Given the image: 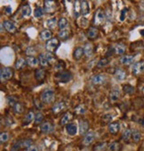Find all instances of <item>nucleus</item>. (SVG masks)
<instances>
[{
    "label": "nucleus",
    "instance_id": "nucleus-60",
    "mask_svg": "<svg viewBox=\"0 0 144 151\" xmlns=\"http://www.w3.org/2000/svg\"><path fill=\"white\" fill-rule=\"evenodd\" d=\"M140 7L144 10V2L143 3H141V5H140Z\"/></svg>",
    "mask_w": 144,
    "mask_h": 151
},
{
    "label": "nucleus",
    "instance_id": "nucleus-55",
    "mask_svg": "<svg viewBox=\"0 0 144 151\" xmlns=\"http://www.w3.org/2000/svg\"><path fill=\"white\" fill-rule=\"evenodd\" d=\"M34 103H35V105H36V107H37V109H43V105L41 104V102H40V101H39V100L35 99Z\"/></svg>",
    "mask_w": 144,
    "mask_h": 151
},
{
    "label": "nucleus",
    "instance_id": "nucleus-44",
    "mask_svg": "<svg viewBox=\"0 0 144 151\" xmlns=\"http://www.w3.org/2000/svg\"><path fill=\"white\" fill-rule=\"evenodd\" d=\"M109 60L108 58H102V59H101V60L98 61V63H97L96 66H97V68H102L106 67V66L109 64Z\"/></svg>",
    "mask_w": 144,
    "mask_h": 151
},
{
    "label": "nucleus",
    "instance_id": "nucleus-51",
    "mask_svg": "<svg viewBox=\"0 0 144 151\" xmlns=\"http://www.w3.org/2000/svg\"><path fill=\"white\" fill-rule=\"evenodd\" d=\"M7 103H8L9 106L14 107V106L17 103V99H16V97L11 96V95L8 96V97H7Z\"/></svg>",
    "mask_w": 144,
    "mask_h": 151
},
{
    "label": "nucleus",
    "instance_id": "nucleus-52",
    "mask_svg": "<svg viewBox=\"0 0 144 151\" xmlns=\"http://www.w3.org/2000/svg\"><path fill=\"white\" fill-rule=\"evenodd\" d=\"M32 145H33V143H32V139H25L22 140V146H23L24 148L28 149Z\"/></svg>",
    "mask_w": 144,
    "mask_h": 151
},
{
    "label": "nucleus",
    "instance_id": "nucleus-46",
    "mask_svg": "<svg viewBox=\"0 0 144 151\" xmlns=\"http://www.w3.org/2000/svg\"><path fill=\"white\" fill-rule=\"evenodd\" d=\"M22 147H23V146H22V139H19V140H17L14 144V146L12 147V151H19Z\"/></svg>",
    "mask_w": 144,
    "mask_h": 151
},
{
    "label": "nucleus",
    "instance_id": "nucleus-12",
    "mask_svg": "<svg viewBox=\"0 0 144 151\" xmlns=\"http://www.w3.org/2000/svg\"><path fill=\"white\" fill-rule=\"evenodd\" d=\"M78 125L76 123H69L68 124H67L66 126V132L68 135L70 136H74L77 134L78 132Z\"/></svg>",
    "mask_w": 144,
    "mask_h": 151
},
{
    "label": "nucleus",
    "instance_id": "nucleus-9",
    "mask_svg": "<svg viewBox=\"0 0 144 151\" xmlns=\"http://www.w3.org/2000/svg\"><path fill=\"white\" fill-rule=\"evenodd\" d=\"M40 130L42 132H44L45 134H49V133H52L54 132V125L50 122H44L40 125Z\"/></svg>",
    "mask_w": 144,
    "mask_h": 151
},
{
    "label": "nucleus",
    "instance_id": "nucleus-24",
    "mask_svg": "<svg viewBox=\"0 0 144 151\" xmlns=\"http://www.w3.org/2000/svg\"><path fill=\"white\" fill-rule=\"evenodd\" d=\"M84 54H85L84 48L83 47H77V48H75V50L73 52V58L76 60H80L83 57Z\"/></svg>",
    "mask_w": 144,
    "mask_h": 151
},
{
    "label": "nucleus",
    "instance_id": "nucleus-27",
    "mask_svg": "<svg viewBox=\"0 0 144 151\" xmlns=\"http://www.w3.org/2000/svg\"><path fill=\"white\" fill-rule=\"evenodd\" d=\"M108 148V143L106 141H101L94 145V151H105Z\"/></svg>",
    "mask_w": 144,
    "mask_h": 151
},
{
    "label": "nucleus",
    "instance_id": "nucleus-31",
    "mask_svg": "<svg viewBox=\"0 0 144 151\" xmlns=\"http://www.w3.org/2000/svg\"><path fill=\"white\" fill-rule=\"evenodd\" d=\"M52 35H53V33H52L51 30H49V29H45V30H43V31L40 33V37H41V39L44 40V41H48V40H50L51 38H53V37H52Z\"/></svg>",
    "mask_w": 144,
    "mask_h": 151
},
{
    "label": "nucleus",
    "instance_id": "nucleus-20",
    "mask_svg": "<svg viewBox=\"0 0 144 151\" xmlns=\"http://www.w3.org/2000/svg\"><path fill=\"white\" fill-rule=\"evenodd\" d=\"M115 78L118 80V81H123L126 78V73L125 71L121 68H117L115 71Z\"/></svg>",
    "mask_w": 144,
    "mask_h": 151
},
{
    "label": "nucleus",
    "instance_id": "nucleus-43",
    "mask_svg": "<svg viewBox=\"0 0 144 151\" xmlns=\"http://www.w3.org/2000/svg\"><path fill=\"white\" fill-rule=\"evenodd\" d=\"M67 25H68V21H67V19L64 18V17L60 18V20L58 21V27L60 28V30L65 29V28L67 27Z\"/></svg>",
    "mask_w": 144,
    "mask_h": 151
},
{
    "label": "nucleus",
    "instance_id": "nucleus-6",
    "mask_svg": "<svg viewBox=\"0 0 144 151\" xmlns=\"http://www.w3.org/2000/svg\"><path fill=\"white\" fill-rule=\"evenodd\" d=\"M144 72V60H140L135 62L132 67V73L135 76L140 75Z\"/></svg>",
    "mask_w": 144,
    "mask_h": 151
},
{
    "label": "nucleus",
    "instance_id": "nucleus-22",
    "mask_svg": "<svg viewBox=\"0 0 144 151\" xmlns=\"http://www.w3.org/2000/svg\"><path fill=\"white\" fill-rule=\"evenodd\" d=\"M81 2V14L83 16H86L90 14V6L87 1H80Z\"/></svg>",
    "mask_w": 144,
    "mask_h": 151
},
{
    "label": "nucleus",
    "instance_id": "nucleus-49",
    "mask_svg": "<svg viewBox=\"0 0 144 151\" xmlns=\"http://www.w3.org/2000/svg\"><path fill=\"white\" fill-rule=\"evenodd\" d=\"M45 57H46V59H47L49 64H53V62H55V56H54L52 52H47L45 53Z\"/></svg>",
    "mask_w": 144,
    "mask_h": 151
},
{
    "label": "nucleus",
    "instance_id": "nucleus-61",
    "mask_svg": "<svg viewBox=\"0 0 144 151\" xmlns=\"http://www.w3.org/2000/svg\"><path fill=\"white\" fill-rule=\"evenodd\" d=\"M140 34L144 37V29H142V30H140Z\"/></svg>",
    "mask_w": 144,
    "mask_h": 151
},
{
    "label": "nucleus",
    "instance_id": "nucleus-59",
    "mask_svg": "<svg viewBox=\"0 0 144 151\" xmlns=\"http://www.w3.org/2000/svg\"><path fill=\"white\" fill-rule=\"evenodd\" d=\"M5 12L6 13V14H10L12 13V8H11L10 6H6V7L5 8Z\"/></svg>",
    "mask_w": 144,
    "mask_h": 151
},
{
    "label": "nucleus",
    "instance_id": "nucleus-18",
    "mask_svg": "<svg viewBox=\"0 0 144 151\" xmlns=\"http://www.w3.org/2000/svg\"><path fill=\"white\" fill-rule=\"evenodd\" d=\"M2 24H3V27L5 28V29L6 31H8L9 33H14L16 31V27L11 21H4V22Z\"/></svg>",
    "mask_w": 144,
    "mask_h": 151
},
{
    "label": "nucleus",
    "instance_id": "nucleus-40",
    "mask_svg": "<svg viewBox=\"0 0 144 151\" xmlns=\"http://www.w3.org/2000/svg\"><path fill=\"white\" fill-rule=\"evenodd\" d=\"M43 121H44V115L40 111L39 112H37L36 115H35V120H34L35 124H43Z\"/></svg>",
    "mask_w": 144,
    "mask_h": 151
},
{
    "label": "nucleus",
    "instance_id": "nucleus-16",
    "mask_svg": "<svg viewBox=\"0 0 144 151\" xmlns=\"http://www.w3.org/2000/svg\"><path fill=\"white\" fill-rule=\"evenodd\" d=\"M119 97H120V91L118 88H114L110 91L109 98L111 102H116L117 101H118Z\"/></svg>",
    "mask_w": 144,
    "mask_h": 151
},
{
    "label": "nucleus",
    "instance_id": "nucleus-19",
    "mask_svg": "<svg viewBox=\"0 0 144 151\" xmlns=\"http://www.w3.org/2000/svg\"><path fill=\"white\" fill-rule=\"evenodd\" d=\"M135 59V56L134 55H124L120 58V62L123 64V65H125V66H128V65H131L133 60Z\"/></svg>",
    "mask_w": 144,
    "mask_h": 151
},
{
    "label": "nucleus",
    "instance_id": "nucleus-8",
    "mask_svg": "<svg viewBox=\"0 0 144 151\" xmlns=\"http://www.w3.org/2000/svg\"><path fill=\"white\" fill-rule=\"evenodd\" d=\"M107 80V77L106 75L104 74H97V75H94V77L92 78L91 81L92 83L94 85V86H101V85H103Z\"/></svg>",
    "mask_w": 144,
    "mask_h": 151
},
{
    "label": "nucleus",
    "instance_id": "nucleus-4",
    "mask_svg": "<svg viewBox=\"0 0 144 151\" xmlns=\"http://www.w3.org/2000/svg\"><path fill=\"white\" fill-rule=\"evenodd\" d=\"M14 76V70L11 68H2L1 71H0V77H1L2 81L9 80L13 78Z\"/></svg>",
    "mask_w": 144,
    "mask_h": 151
},
{
    "label": "nucleus",
    "instance_id": "nucleus-32",
    "mask_svg": "<svg viewBox=\"0 0 144 151\" xmlns=\"http://www.w3.org/2000/svg\"><path fill=\"white\" fill-rule=\"evenodd\" d=\"M69 36H70V31H69V29H62V30H60V31L58 33V37H59L61 40H66V39H68V38L69 37Z\"/></svg>",
    "mask_w": 144,
    "mask_h": 151
},
{
    "label": "nucleus",
    "instance_id": "nucleus-56",
    "mask_svg": "<svg viewBox=\"0 0 144 151\" xmlns=\"http://www.w3.org/2000/svg\"><path fill=\"white\" fill-rule=\"evenodd\" d=\"M126 12H127V10H126L125 8L122 10V12H121V15H120V21H124V20H125V15H126Z\"/></svg>",
    "mask_w": 144,
    "mask_h": 151
},
{
    "label": "nucleus",
    "instance_id": "nucleus-48",
    "mask_svg": "<svg viewBox=\"0 0 144 151\" xmlns=\"http://www.w3.org/2000/svg\"><path fill=\"white\" fill-rule=\"evenodd\" d=\"M25 52H26V54H27L28 56H34V55L37 53V49H36L35 47H33V46H29V47L26 49Z\"/></svg>",
    "mask_w": 144,
    "mask_h": 151
},
{
    "label": "nucleus",
    "instance_id": "nucleus-50",
    "mask_svg": "<svg viewBox=\"0 0 144 151\" xmlns=\"http://www.w3.org/2000/svg\"><path fill=\"white\" fill-rule=\"evenodd\" d=\"M112 118H113V116L110 115V114H106L103 117H102V124H110L111 123V120H112Z\"/></svg>",
    "mask_w": 144,
    "mask_h": 151
},
{
    "label": "nucleus",
    "instance_id": "nucleus-29",
    "mask_svg": "<svg viewBox=\"0 0 144 151\" xmlns=\"http://www.w3.org/2000/svg\"><path fill=\"white\" fill-rule=\"evenodd\" d=\"M35 78L37 81H43L45 78V71L43 68H38L35 72Z\"/></svg>",
    "mask_w": 144,
    "mask_h": 151
},
{
    "label": "nucleus",
    "instance_id": "nucleus-58",
    "mask_svg": "<svg viewBox=\"0 0 144 151\" xmlns=\"http://www.w3.org/2000/svg\"><path fill=\"white\" fill-rule=\"evenodd\" d=\"M7 122H9V124L11 125V124L14 123V121H13V117H12V116H7V117L6 118V124H7Z\"/></svg>",
    "mask_w": 144,
    "mask_h": 151
},
{
    "label": "nucleus",
    "instance_id": "nucleus-35",
    "mask_svg": "<svg viewBox=\"0 0 144 151\" xmlns=\"http://www.w3.org/2000/svg\"><path fill=\"white\" fill-rule=\"evenodd\" d=\"M123 91H124L126 94L132 95V94H133V93H134L135 89H134V87H133L132 86H131V85L127 84V85H125V86H123Z\"/></svg>",
    "mask_w": 144,
    "mask_h": 151
},
{
    "label": "nucleus",
    "instance_id": "nucleus-21",
    "mask_svg": "<svg viewBox=\"0 0 144 151\" xmlns=\"http://www.w3.org/2000/svg\"><path fill=\"white\" fill-rule=\"evenodd\" d=\"M87 37L90 39V40H94L95 38L98 37L99 36V30L94 28V27H91L88 30H87Z\"/></svg>",
    "mask_w": 144,
    "mask_h": 151
},
{
    "label": "nucleus",
    "instance_id": "nucleus-10",
    "mask_svg": "<svg viewBox=\"0 0 144 151\" xmlns=\"http://www.w3.org/2000/svg\"><path fill=\"white\" fill-rule=\"evenodd\" d=\"M94 139H95V132L90 131L84 136L83 144L85 146H90L94 141Z\"/></svg>",
    "mask_w": 144,
    "mask_h": 151
},
{
    "label": "nucleus",
    "instance_id": "nucleus-15",
    "mask_svg": "<svg viewBox=\"0 0 144 151\" xmlns=\"http://www.w3.org/2000/svg\"><path fill=\"white\" fill-rule=\"evenodd\" d=\"M35 113L33 110H30L27 115L25 116V117L23 118V121H22V124L23 125H29L30 123L33 122V120H35Z\"/></svg>",
    "mask_w": 144,
    "mask_h": 151
},
{
    "label": "nucleus",
    "instance_id": "nucleus-36",
    "mask_svg": "<svg viewBox=\"0 0 144 151\" xmlns=\"http://www.w3.org/2000/svg\"><path fill=\"white\" fill-rule=\"evenodd\" d=\"M120 147V144L118 141H112L108 145V150L109 151H117Z\"/></svg>",
    "mask_w": 144,
    "mask_h": 151
},
{
    "label": "nucleus",
    "instance_id": "nucleus-33",
    "mask_svg": "<svg viewBox=\"0 0 144 151\" xmlns=\"http://www.w3.org/2000/svg\"><path fill=\"white\" fill-rule=\"evenodd\" d=\"M45 24H46V27H47V28L53 29H54V28L56 27V25H58V22H57L56 18L53 17V18L48 19V20L46 21V23H45Z\"/></svg>",
    "mask_w": 144,
    "mask_h": 151
},
{
    "label": "nucleus",
    "instance_id": "nucleus-39",
    "mask_svg": "<svg viewBox=\"0 0 144 151\" xmlns=\"http://www.w3.org/2000/svg\"><path fill=\"white\" fill-rule=\"evenodd\" d=\"M132 139L134 142H139L141 139V132L139 130H133L132 133Z\"/></svg>",
    "mask_w": 144,
    "mask_h": 151
},
{
    "label": "nucleus",
    "instance_id": "nucleus-42",
    "mask_svg": "<svg viewBox=\"0 0 144 151\" xmlns=\"http://www.w3.org/2000/svg\"><path fill=\"white\" fill-rule=\"evenodd\" d=\"M26 64H27L26 60H24L22 58H20V59L17 60V61L15 63V68L17 69H22V68H23L26 66Z\"/></svg>",
    "mask_w": 144,
    "mask_h": 151
},
{
    "label": "nucleus",
    "instance_id": "nucleus-38",
    "mask_svg": "<svg viewBox=\"0 0 144 151\" xmlns=\"http://www.w3.org/2000/svg\"><path fill=\"white\" fill-rule=\"evenodd\" d=\"M13 109L14 111L16 113V114H22L23 111H24V106L23 104L20 103V102H17L14 107H13Z\"/></svg>",
    "mask_w": 144,
    "mask_h": 151
},
{
    "label": "nucleus",
    "instance_id": "nucleus-26",
    "mask_svg": "<svg viewBox=\"0 0 144 151\" xmlns=\"http://www.w3.org/2000/svg\"><path fill=\"white\" fill-rule=\"evenodd\" d=\"M21 13L23 17H26V18L30 17L31 15V7L30 6V5L27 4V5L22 6L21 8Z\"/></svg>",
    "mask_w": 144,
    "mask_h": 151
},
{
    "label": "nucleus",
    "instance_id": "nucleus-62",
    "mask_svg": "<svg viewBox=\"0 0 144 151\" xmlns=\"http://www.w3.org/2000/svg\"><path fill=\"white\" fill-rule=\"evenodd\" d=\"M143 147H144V143H143Z\"/></svg>",
    "mask_w": 144,
    "mask_h": 151
},
{
    "label": "nucleus",
    "instance_id": "nucleus-25",
    "mask_svg": "<svg viewBox=\"0 0 144 151\" xmlns=\"http://www.w3.org/2000/svg\"><path fill=\"white\" fill-rule=\"evenodd\" d=\"M73 13H74V16L76 18L79 17V15L81 14V2L80 1H75L74 2Z\"/></svg>",
    "mask_w": 144,
    "mask_h": 151
},
{
    "label": "nucleus",
    "instance_id": "nucleus-2",
    "mask_svg": "<svg viewBox=\"0 0 144 151\" xmlns=\"http://www.w3.org/2000/svg\"><path fill=\"white\" fill-rule=\"evenodd\" d=\"M54 98H55V94H54V92L53 90H45L42 93H41V97H40V100L41 101L44 103V104H50L52 103L53 101H54Z\"/></svg>",
    "mask_w": 144,
    "mask_h": 151
},
{
    "label": "nucleus",
    "instance_id": "nucleus-11",
    "mask_svg": "<svg viewBox=\"0 0 144 151\" xmlns=\"http://www.w3.org/2000/svg\"><path fill=\"white\" fill-rule=\"evenodd\" d=\"M66 108V103L64 101H59V102H56L53 108H52V112L54 114V115H58L60 114L61 111H63Z\"/></svg>",
    "mask_w": 144,
    "mask_h": 151
},
{
    "label": "nucleus",
    "instance_id": "nucleus-28",
    "mask_svg": "<svg viewBox=\"0 0 144 151\" xmlns=\"http://www.w3.org/2000/svg\"><path fill=\"white\" fill-rule=\"evenodd\" d=\"M26 61H27V64L30 67H37L39 64L38 58L35 56H28L26 59Z\"/></svg>",
    "mask_w": 144,
    "mask_h": 151
},
{
    "label": "nucleus",
    "instance_id": "nucleus-23",
    "mask_svg": "<svg viewBox=\"0 0 144 151\" xmlns=\"http://www.w3.org/2000/svg\"><path fill=\"white\" fill-rule=\"evenodd\" d=\"M83 48H84L85 55H86V57H90V56L93 55V53H94V45H93V44H91V43H86Z\"/></svg>",
    "mask_w": 144,
    "mask_h": 151
},
{
    "label": "nucleus",
    "instance_id": "nucleus-41",
    "mask_svg": "<svg viewBox=\"0 0 144 151\" xmlns=\"http://www.w3.org/2000/svg\"><path fill=\"white\" fill-rule=\"evenodd\" d=\"M45 10L42 8V7H40V6H37L35 10H34V16L36 17V18H42L43 16H44V14H45Z\"/></svg>",
    "mask_w": 144,
    "mask_h": 151
},
{
    "label": "nucleus",
    "instance_id": "nucleus-45",
    "mask_svg": "<svg viewBox=\"0 0 144 151\" xmlns=\"http://www.w3.org/2000/svg\"><path fill=\"white\" fill-rule=\"evenodd\" d=\"M75 112L76 114H78V115H84L86 114V108L85 105H78L76 109H75Z\"/></svg>",
    "mask_w": 144,
    "mask_h": 151
},
{
    "label": "nucleus",
    "instance_id": "nucleus-7",
    "mask_svg": "<svg viewBox=\"0 0 144 151\" xmlns=\"http://www.w3.org/2000/svg\"><path fill=\"white\" fill-rule=\"evenodd\" d=\"M105 14L103 12V10L102 8H99L95 14H94V22L95 25H101L103 23L104 20H105Z\"/></svg>",
    "mask_w": 144,
    "mask_h": 151
},
{
    "label": "nucleus",
    "instance_id": "nucleus-53",
    "mask_svg": "<svg viewBox=\"0 0 144 151\" xmlns=\"http://www.w3.org/2000/svg\"><path fill=\"white\" fill-rule=\"evenodd\" d=\"M65 68V63H64V61H59L58 63H56V65H55V69L59 72V71H62L63 69Z\"/></svg>",
    "mask_w": 144,
    "mask_h": 151
},
{
    "label": "nucleus",
    "instance_id": "nucleus-17",
    "mask_svg": "<svg viewBox=\"0 0 144 151\" xmlns=\"http://www.w3.org/2000/svg\"><path fill=\"white\" fill-rule=\"evenodd\" d=\"M72 117H73V115H72L71 112H67L65 113L62 117L60 118V125H67L69 124V122L72 120Z\"/></svg>",
    "mask_w": 144,
    "mask_h": 151
},
{
    "label": "nucleus",
    "instance_id": "nucleus-57",
    "mask_svg": "<svg viewBox=\"0 0 144 151\" xmlns=\"http://www.w3.org/2000/svg\"><path fill=\"white\" fill-rule=\"evenodd\" d=\"M27 151H38V148H37V146L32 145L31 147H30L27 149Z\"/></svg>",
    "mask_w": 144,
    "mask_h": 151
},
{
    "label": "nucleus",
    "instance_id": "nucleus-47",
    "mask_svg": "<svg viewBox=\"0 0 144 151\" xmlns=\"http://www.w3.org/2000/svg\"><path fill=\"white\" fill-rule=\"evenodd\" d=\"M9 139V133L7 132H3L0 134V140H1V143H6L7 142Z\"/></svg>",
    "mask_w": 144,
    "mask_h": 151
},
{
    "label": "nucleus",
    "instance_id": "nucleus-13",
    "mask_svg": "<svg viewBox=\"0 0 144 151\" xmlns=\"http://www.w3.org/2000/svg\"><path fill=\"white\" fill-rule=\"evenodd\" d=\"M79 133L81 135H86L89 130V123L86 120H80L79 121Z\"/></svg>",
    "mask_w": 144,
    "mask_h": 151
},
{
    "label": "nucleus",
    "instance_id": "nucleus-3",
    "mask_svg": "<svg viewBox=\"0 0 144 151\" xmlns=\"http://www.w3.org/2000/svg\"><path fill=\"white\" fill-rule=\"evenodd\" d=\"M60 45V42H59V39L57 37H53L51 38L50 40H48L45 44V48L47 50V52H54L56 51V49L58 48Z\"/></svg>",
    "mask_w": 144,
    "mask_h": 151
},
{
    "label": "nucleus",
    "instance_id": "nucleus-30",
    "mask_svg": "<svg viewBox=\"0 0 144 151\" xmlns=\"http://www.w3.org/2000/svg\"><path fill=\"white\" fill-rule=\"evenodd\" d=\"M125 50H126V47L124 44H117L115 46H114V51L117 54H119V55H122L125 52Z\"/></svg>",
    "mask_w": 144,
    "mask_h": 151
},
{
    "label": "nucleus",
    "instance_id": "nucleus-34",
    "mask_svg": "<svg viewBox=\"0 0 144 151\" xmlns=\"http://www.w3.org/2000/svg\"><path fill=\"white\" fill-rule=\"evenodd\" d=\"M132 131L131 129H126V130L123 132V134H122V139H123V140L125 141V142H128V141L131 139V138H132Z\"/></svg>",
    "mask_w": 144,
    "mask_h": 151
},
{
    "label": "nucleus",
    "instance_id": "nucleus-5",
    "mask_svg": "<svg viewBox=\"0 0 144 151\" xmlns=\"http://www.w3.org/2000/svg\"><path fill=\"white\" fill-rule=\"evenodd\" d=\"M57 4L55 1H51V0H45L44 1V10L46 14H53L56 11Z\"/></svg>",
    "mask_w": 144,
    "mask_h": 151
},
{
    "label": "nucleus",
    "instance_id": "nucleus-14",
    "mask_svg": "<svg viewBox=\"0 0 144 151\" xmlns=\"http://www.w3.org/2000/svg\"><path fill=\"white\" fill-rule=\"evenodd\" d=\"M108 130H109V133H111L113 135H116L120 131V124L118 122H112V123H110L109 124Z\"/></svg>",
    "mask_w": 144,
    "mask_h": 151
},
{
    "label": "nucleus",
    "instance_id": "nucleus-1",
    "mask_svg": "<svg viewBox=\"0 0 144 151\" xmlns=\"http://www.w3.org/2000/svg\"><path fill=\"white\" fill-rule=\"evenodd\" d=\"M54 78L60 83H68L72 79V74L67 70L59 71L54 75Z\"/></svg>",
    "mask_w": 144,
    "mask_h": 151
},
{
    "label": "nucleus",
    "instance_id": "nucleus-37",
    "mask_svg": "<svg viewBox=\"0 0 144 151\" xmlns=\"http://www.w3.org/2000/svg\"><path fill=\"white\" fill-rule=\"evenodd\" d=\"M38 60H39V64L42 67H46V66L50 65L49 62H48V60H47V59H46V57H45V53H41L38 56Z\"/></svg>",
    "mask_w": 144,
    "mask_h": 151
},
{
    "label": "nucleus",
    "instance_id": "nucleus-54",
    "mask_svg": "<svg viewBox=\"0 0 144 151\" xmlns=\"http://www.w3.org/2000/svg\"><path fill=\"white\" fill-rule=\"evenodd\" d=\"M104 14H105V18L107 19V20H109V22H111L112 21V12H111V9H109V8H107L105 11H104Z\"/></svg>",
    "mask_w": 144,
    "mask_h": 151
}]
</instances>
